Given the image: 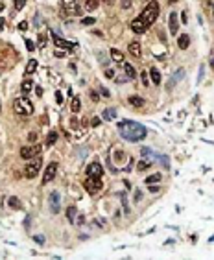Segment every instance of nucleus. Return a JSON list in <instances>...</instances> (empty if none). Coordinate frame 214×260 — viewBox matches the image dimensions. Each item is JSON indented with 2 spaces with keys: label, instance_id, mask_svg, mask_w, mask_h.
<instances>
[{
  "label": "nucleus",
  "instance_id": "1",
  "mask_svg": "<svg viewBox=\"0 0 214 260\" xmlns=\"http://www.w3.org/2000/svg\"><path fill=\"white\" fill-rule=\"evenodd\" d=\"M118 131H120V137L129 140V142H140L148 137V129L138 124V122H133V120H122L118 122Z\"/></svg>",
  "mask_w": 214,
  "mask_h": 260
},
{
  "label": "nucleus",
  "instance_id": "2",
  "mask_svg": "<svg viewBox=\"0 0 214 260\" xmlns=\"http://www.w3.org/2000/svg\"><path fill=\"white\" fill-rule=\"evenodd\" d=\"M157 17H159V4L152 0V2H149V4L144 7V11L140 13V19L144 20L146 26H152L155 20H157Z\"/></svg>",
  "mask_w": 214,
  "mask_h": 260
},
{
  "label": "nucleus",
  "instance_id": "3",
  "mask_svg": "<svg viewBox=\"0 0 214 260\" xmlns=\"http://www.w3.org/2000/svg\"><path fill=\"white\" fill-rule=\"evenodd\" d=\"M13 109L17 114H22V116H30L31 113H33V105H31V102L26 98V96H22V98H17L13 102Z\"/></svg>",
  "mask_w": 214,
  "mask_h": 260
},
{
  "label": "nucleus",
  "instance_id": "4",
  "mask_svg": "<svg viewBox=\"0 0 214 260\" xmlns=\"http://www.w3.org/2000/svg\"><path fill=\"white\" fill-rule=\"evenodd\" d=\"M41 166H42V159L37 155L33 160L30 162V164H26V168H24V175H26L28 179H33V177L37 175V173H39Z\"/></svg>",
  "mask_w": 214,
  "mask_h": 260
},
{
  "label": "nucleus",
  "instance_id": "5",
  "mask_svg": "<svg viewBox=\"0 0 214 260\" xmlns=\"http://www.w3.org/2000/svg\"><path fill=\"white\" fill-rule=\"evenodd\" d=\"M103 188V183L100 181V177H89L85 179V190L89 194H98Z\"/></svg>",
  "mask_w": 214,
  "mask_h": 260
},
{
  "label": "nucleus",
  "instance_id": "6",
  "mask_svg": "<svg viewBox=\"0 0 214 260\" xmlns=\"http://www.w3.org/2000/svg\"><path fill=\"white\" fill-rule=\"evenodd\" d=\"M48 207L52 210V214H59L61 210V196H59V192H50V196H48Z\"/></svg>",
  "mask_w": 214,
  "mask_h": 260
},
{
  "label": "nucleus",
  "instance_id": "7",
  "mask_svg": "<svg viewBox=\"0 0 214 260\" xmlns=\"http://www.w3.org/2000/svg\"><path fill=\"white\" fill-rule=\"evenodd\" d=\"M52 39H54V42H56V46H59V48H63V50H74V48L78 46L76 42H70V41L61 39L57 33H52Z\"/></svg>",
  "mask_w": 214,
  "mask_h": 260
},
{
  "label": "nucleus",
  "instance_id": "8",
  "mask_svg": "<svg viewBox=\"0 0 214 260\" xmlns=\"http://www.w3.org/2000/svg\"><path fill=\"white\" fill-rule=\"evenodd\" d=\"M56 173H57V162H50L48 168H46V172H45V177H42V183H45V185H48L50 181H54Z\"/></svg>",
  "mask_w": 214,
  "mask_h": 260
},
{
  "label": "nucleus",
  "instance_id": "9",
  "mask_svg": "<svg viewBox=\"0 0 214 260\" xmlns=\"http://www.w3.org/2000/svg\"><path fill=\"white\" fill-rule=\"evenodd\" d=\"M39 149H41L39 146H24L20 149V157L22 159H33V157H37Z\"/></svg>",
  "mask_w": 214,
  "mask_h": 260
},
{
  "label": "nucleus",
  "instance_id": "10",
  "mask_svg": "<svg viewBox=\"0 0 214 260\" xmlns=\"http://www.w3.org/2000/svg\"><path fill=\"white\" fill-rule=\"evenodd\" d=\"M87 175L89 177H102L103 175V170H102V166L98 164V162H92V164L87 166Z\"/></svg>",
  "mask_w": 214,
  "mask_h": 260
},
{
  "label": "nucleus",
  "instance_id": "11",
  "mask_svg": "<svg viewBox=\"0 0 214 260\" xmlns=\"http://www.w3.org/2000/svg\"><path fill=\"white\" fill-rule=\"evenodd\" d=\"M63 9L68 15H76L78 11V0H63Z\"/></svg>",
  "mask_w": 214,
  "mask_h": 260
},
{
  "label": "nucleus",
  "instance_id": "12",
  "mask_svg": "<svg viewBox=\"0 0 214 260\" xmlns=\"http://www.w3.org/2000/svg\"><path fill=\"white\" fill-rule=\"evenodd\" d=\"M179 15L177 13H170V19H168V28H170V33L175 35L177 30H179Z\"/></svg>",
  "mask_w": 214,
  "mask_h": 260
},
{
  "label": "nucleus",
  "instance_id": "13",
  "mask_svg": "<svg viewBox=\"0 0 214 260\" xmlns=\"http://www.w3.org/2000/svg\"><path fill=\"white\" fill-rule=\"evenodd\" d=\"M129 26H131V30L135 31V33H144V31H146V28H148L140 17H137L135 20H131V24H129Z\"/></svg>",
  "mask_w": 214,
  "mask_h": 260
},
{
  "label": "nucleus",
  "instance_id": "14",
  "mask_svg": "<svg viewBox=\"0 0 214 260\" xmlns=\"http://www.w3.org/2000/svg\"><path fill=\"white\" fill-rule=\"evenodd\" d=\"M177 46H179L181 50H187V48L190 46V37H188L187 33H183V35L177 39Z\"/></svg>",
  "mask_w": 214,
  "mask_h": 260
},
{
  "label": "nucleus",
  "instance_id": "15",
  "mask_svg": "<svg viewBox=\"0 0 214 260\" xmlns=\"http://www.w3.org/2000/svg\"><path fill=\"white\" fill-rule=\"evenodd\" d=\"M122 68H124V72H126V76H127V79H133V78H137V70L131 67L129 63H124V65H122Z\"/></svg>",
  "mask_w": 214,
  "mask_h": 260
},
{
  "label": "nucleus",
  "instance_id": "16",
  "mask_svg": "<svg viewBox=\"0 0 214 260\" xmlns=\"http://www.w3.org/2000/svg\"><path fill=\"white\" fill-rule=\"evenodd\" d=\"M160 179H163V175H160V173H152V175H148V177L144 179V183H146V185H157Z\"/></svg>",
  "mask_w": 214,
  "mask_h": 260
},
{
  "label": "nucleus",
  "instance_id": "17",
  "mask_svg": "<svg viewBox=\"0 0 214 260\" xmlns=\"http://www.w3.org/2000/svg\"><path fill=\"white\" fill-rule=\"evenodd\" d=\"M20 91H22V94L31 92V91H33V81H31V79H24L22 85H20Z\"/></svg>",
  "mask_w": 214,
  "mask_h": 260
},
{
  "label": "nucleus",
  "instance_id": "18",
  "mask_svg": "<svg viewBox=\"0 0 214 260\" xmlns=\"http://www.w3.org/2000/svg\"><path fill=\"white\" fill-rule=\"evenodd\" d=\"M102 118H103V120H107V122H109V120H114V118H116V109H113V107L105 109L103 114H102Z\"/></svg>",
  "mask_w": 214,
  "mask_h": 260
},
{
  "label": "nucleus",
  "instance_id": "19",
  "mask_svg": "<svg viewBox=\"0 0 214 260\" xmlns=\"http://www.w3.org/2000/svg\"><path fill=\"white\" fill-rule=\"evenodd\" d=\"M76 216H78V209L72 205V207L67 209V220H68L70 223H74V221H76Z\"/></svg>",
  "mask_w": 214,
  "mask_h": 260
},
{
  "label": "nucleus",
  "instance_id": "20",
  "mask_svg": "<svg viewBox=\"0 0 214 260\" xmlns=\"http://www.w3.org/2000/svg\"><path fill=\"white\" fill-rule=\"evenodd\" d=\"M129 53H131V56L133 57H138V56H140V45H138V42H129Z\"/></svg>",
  "mask_w": 214,
  "mask_h": 260
},
{
  "label": "nucleus",
  "instance_id": "21",
  "mask_svg": "<svg viewBox=\"0 0 214 260\" xmlns=\"http://www.w3.org/2000/svg\"><path fill=\"white\" fill-rule=\"evenodd\" d=\"M127 102H129L133 107H142V105L146 103V102L140 98V96H129V98H127Z\"/></svg>",
  "mask_w": 214,
  "mask_h": 260
},
{
  "label": "nucleus",
  "instance_id": "22",
  "mask_svg": "<svg viewBox=\"0 0 214 260\" xmlns=\"http://www.w3.org/2000/svg\"><path fill=\"white\" fill-rule=\"evenodd\" d=\"M37 67H39V63L35 61V59H31V61H28V67H26V76H31L35 70H37Z\"/></svg>",
  "mask_w": 214,
  "mask_h": 260
},
{
  "label": "nucleus",
  "instance_id": "23",
  "mask_svg": "<svg viewBox=\"0 0 214 260\" xmlns=\"http://www.w3.org/2000/svg\"><path fill=\"white\" fill-rule=\"evenodd\" d=\"M149 76H152V81H153L155 85L160 83V72H159L155 67H152V70H149Z\"/></svg>",
  "mask_w": 214,
  "mask_h": 260
},
{
  "label": "nucleus",
  "instance_id": "24",
  "mask_svg": "<svg viewBox=\"0 0 214 260\" xmlns=\"http://www.w3.org/2000/svg\"><path fill=\"white\" fill-rule=\"evenodd\" d=\"M111 57H113V61H124V56H122V52L120 50H116V48H111Z\"/></svg>",
  "mask_w": 214,
  "mask_h": 260
},
{
  "label": "nucleus",
  "instance_id": "25",
  "mask_svg": "<svg viewBox=\"0 0 214 260\" xmlns=\"http://www.w3.org/2000/svg\"><path fill=\"white\" fill-rule=\"evenodd\" d=\"M57 142V133L56 131H50L48 137H46V146H52V144H56Z\"/></svg>",
  "mask_w": 214,
  "mask_h": 260
},
{
  "label": "nucleus",
  "instance_id": "26",
  "mask_svg": "<svg viewBox=\"0 0 214 260\" xmlns=\"http://www.w3.org/2000/svg\"><path fill=\"white\" fill-rule=\"evenodd\" d=\"M7 205H9V209H19L20 207V201H19L17 196H11V198L7 199Z\"/></svg>",
  "mask_w": 214,
  "mask_h": 260
},
{
  "label": "nucleus",
  "instance_id": "27",
  "mask_svg": "<svg viewBox=\"0 0 214 260\" xmlns=\"http://www.w3.org/2000/svg\"><path fill=\"white\" fill-rule=\"evenodd\" d=\"M149 164H152L149 160L142 159V160H138V164H137V170H138V172H144V170H148V168H149Z\"/></svg>",
  "mask_w": 214,
  "mask_h": 260
},
{
  "label": "nucleus",
  "instance_id": "28",
  "mask_svg": "<svg viewBox=\"0 0 214 260\" xmlns=\"http://www.w3.org/2000/svg\"><path fill=\"white\" fill-rule=\"evenodd\" d=\"M98 6H100V0H87V4H85V7H87L89 11H94Z\"/></svg>",
  "mask_w": 214,
  "mask_h": 260
},
{
  "label": "nucleus",
  "instance_id": "29",
  "mask_svg": "<svg viewBox=\"0 0 214 260\" xmlns=\"http://www.w3.org/2000/svg\"><path fill=\"white\" fill-rule=\"evenodd\" d=\"M70 109H72V113H78V111L81 109V102H80V98H74V100H72Z\"/></svg>",
  "mask_w": 214,
  "mask_h": 260
},
{
  "label": "nucleus",
  "instance_id": "30",
  "mask_svg": "<svg viewBox=\"0 0 214 260\" xmlns=\"http://www.w3.org/2000/svg\"><path fill=\"white\" fill-rule=\"evenodd\" d=\"M94 17H85V19H81V24L83 26H91V24H94Z\"/></svg>",
  "mask_w": 214,
  "mask_h": 260
},
{
  "label": "nucleus",
  "instance_id": "31",
  "mask_svg": "<svg viewBox=\"0 0 214 260\" xmlns=\"http://www.w3.org/2000/svg\"><path fill=\"white\" fill-rule=\"evenodd\" d=\"M183 78H185V70H183V68L175 70V74H174V79H175V81H179V79H183Z\"/></svg>",
  "mask_w": 214,
  "mask_h": 260
},
{
  "label": "nucleus",
  "instance_id": "32",
  "mask_svg": "<svg viewBox=\"0 0 214 260\" xmlns=\"http://www.w3.org/2000/svg\"><path fill=\"white\" fill-rule=\"evenodd\" d=\"M26 48H28L30 52H33V50H35V42L31 41V39H26Z\"/></svg>",
  "mask_w": 214,
  "mask_h": 260
},
{
  "label": "nucleus",
  "instance_id": "33",
  "mask_svg": "<svg viewBox=\"0 0 214 260\" xmlns=\"http://www.w3.org/2000/svg\"><path fill=\"white\" fill-rule=\"evenodd\" d=\"M203 78H205V67L201 65V67H199V76H198V83H201Z\"/></svg>",
  "mask_w": 214,
  "mask_h": 260
},
{
  "label": "nucleus",
  "instance_id": "34",
  "mask_svg": "<svg viewBox=\"0 0 214 260\" xmlns=\"http://www.w3.org/2000/svg\"><path fill=\"white\" fill-rule=\"evenodd\" d=\"M102 124V118H98V116H92V120H91V126L92 127H98Z\"/></svg>",
  "mask_w": 214,
  "mask_h": 260
},
{
  "label": "nucleus",
  "instance_id": "35",
  "mask_svg": "<svg viewBox=\"0 0 214 260\" xmlns=\"http://www.w3.org/2000/svg\"><path fill=\"white\" fill-rule=\"evenodd\" d=\"M33 240H35L39 245H45V236H42V234H35V236H33Z\"/></svg>",
  "mask_w": 214,
  "mask_h": 260
},
{
  "label": "nucleus",
  "instance_id": "36",
  "mask_svg": "<svg viewBox=\"0 0 214 260\" xmlns=\"http://www.w3.org/2000/svg\"><path fill=\"white\" fill-rule=\"evenodd\" d=\"M15 2V9H22L24 4H26V0H13Z\"/></svg>",
  "mask_w": 214,
  "mask_h": 260
},
{
  "label": "nucleus",
  "instance_id": "37",
  "mask_svg": "<svg viewBox=\"0 0 214 260\" xmlns=\"http://www.w3.org/2000/svg\"><path fill=\"white\" fill-rule=\"evenodd\" d=\"M140 153H142L144 157H152V155H153V151L149 149V148H142V149H140Z\"/></svg>",
  "mask_w": 214,
  "mask_h": 260
},
{
  "label": "nucleus",
  "instance_id": "38",
  "mask_svg": "<svg viewBox=\"0 0 214 260\" xmlns=\"http://www.w3.org/2000/svg\"><path fill=\"white\" fill-rule=\"evenodd\" d=\"M159 160L163 162V166H164V168H168V166H170V164H168V162H170V159H168V157H164V155H160V157H159Z\"/></svg>",
  "mask_w": 214,
  "mask_h": 260
},
{
  "label": "nucleus",
  "instance_id": "39",
  "mask_svg": "<svg viewBox=\"0 0 214 260\" xmlns=\"http://www.w3.org/2000/svg\"><path fill=\"white\" fill-rule=\"evenodd\" d=\"M45 45H46V35H45V33H41V35H39V46L42 48Z\"/></svg>",
  "mask_w": 214,
  "mask_h": 260
},
{
  "label": "nucleus",
  "instance_id": "40",
  "mask_svg": "<svg viewBox=\"0 0 214 260\" xmlns=\"http://www.w3.org/2000/svg\"><path fill=\"white\" fill-rule=\"evenodd\" d=\"M140 78H142V83H144V85L148 87V85H149V78H148V72H142V74H140Z\"/></svg>",
  "mask_w": 214,
  "mask_h": 260
},
{
  "label": "nucleus",
  "instance_id": "41",
  "mask_svg": "<svg viewBox=\"0 0 214 260\" xmlns=\"http://www.w3.org/2000/svg\"><path fill=\"white\" fill-rule=\"evenodd\" d=\"M120 4H122L124 9H129L131 7V0H120Z\"/></svg>",
  "mask_w": 214,
  "mask_h": 260
},
{
  "label": "nucleus",
  "instance_id": "42",
  "mask_svg": "<svg viewBox=\"0 0 214 260\" xmlns=\"http://www.w3.org/2000/svg\"><path fill=\"white\" fill-rule=\"evenodd\" d=\"M70 120H72V122H70V126H72L74 129H78V126H80V120H78L76 116H74V118H70Z\"/></svg>",
  "mask_w": 214,
  "mask_h": 260
},
{
  "label": "nucleus",
  "instance_id": "43",
  "mask_svg": "<svg viewBox=\"0 0 214 260\" xmlns=\"http://www.w3.org/2000/svg\"><path fill=\"white\" fill-rule=\"evenodd\" d=\"M19 30H20V31L28 30V22H26V20H22V22H19Z\"/></svg>",
  "mask_w": 214,
  "mask_h": 260
},
{
  "label": "nucleus",
  "instance_id": "44",
  "mask_svg": "<svg viewBox=\"0 0 214 260\" xmlns=\"http://www.w3.org/2000/svg\"><path fill=\"white\" fill-rule=\"evenodd\" d=\"M28 140H30V142H37V133H30Z\"/></svg>",
  "mask_w": 214,
  "mask_h": 260
},
{
  "label": "nucleus",
  "instance_id": "45",
  "mask_svg": "<svg viewBox=\"0 0 214 260\" xmlns=\"http://www.w3.org/2000/svg\"><path fill=\"white\" fill-rule=\"evenodd\" d=\"M56 102H57V103H63V94H61L59 91L56 92Z\"/></svg>",
  "mask_w": 214,
  "mask_h": 260
},
{
  "label": "nucleus",
  "instance_id": "46",
  "mask_svg": "<svg viewBox=\"0 0 214 260\" xmlns=\"http://www.w3.org/2000/svg\"><path fill=\"white\" fill-rule=\"evenodd\" d=\"M140 199H142V192L137 190V192H135V201H140Z\"/></svg>",
  "mask_w": 214,
  "mask_h": 260
},
{
  "label": "nucleus",
  "instance_id": "47",
  "mask_svg": "<svg viewBox=\"0 0 214 260\" xmlns=\"http://www.w3.org/2000/svg\"><path fill=\"white\" fill-rule=\"evenodd\" d=\"M105 76H107V78L111 79V78H114V72H113L111 68H107V70H105Z\"/></svg>",
  "mask_w": 214,
  "mask_h": 260
},
{
  "label": "nucleus",
  "instance_id": "48",
  "mask_svg": "<svg viewBox=\"0 0 214 260\" xmlns=\"http://www.w3.org/2000/svg\"><path fill=\"white\" fill-rule=\"evenodd\" d=\"M100 91H102V96H105V98H109V96H111V92L107 89H100Z\"/></svg>",
  "mask_w": 214,
  "mask_h": 260
},
{
  "label": "nucleus",
  "instance_id": "49",
  "mask_svg": "<svg viewBox=\"0 0 214 260\" xmlns=\"http://www.w3.org/2000/svg\"><path fill=\"white\" fill-rule=\"evenodd\" d=\"M149 186V192H159V186H155V185H148Z\"/></svg>",
  "mask_w": 214,
  "mask_h": 260
},
{
  "label": "nucleus",
  "instance_id": "50",
  "mask_svg": "<svg viewBox=\"0 0 214 260\" xmlns=\"http://www.w3.org/2000/svg\"><path fill=\"white\" fill-rule=\"evenodd\" d=\"M91 98H92V100L96 102V100H98V98H100V96H98V92H94V91H92V92H91Z\"/></svg>",
  "mask_w": 214,
  "mask_h": 260
},
{
  "label": "nucleus",
  "instance_id": "51",
  "mask_svg": "<svg viewBox=\"0 0 214 260\" xmlns=\"http://www.w3.org/2000/svg\"><path fill=\"white\" fill-rule=\"evenodd\" d=\"M181 20H183V24H187V20H188V19H187V13H185V11L181 13Z\"/></svg>",
  "mask_w": 214,
  "mask_h": 260
},
{
  "label": "nucleus",
  "instance_id": "52",
  "mask_svg": "<svg viewBox=\"0 0 214 260\" xmlns=\"http://www.w3.org/2000/svg\"><path fill=\"white\" fill-rule=\"evenodd\" d=\"M4 24H6V20H4V17H0V30H4Z\"/></svg>",
  "mask_w": 214,
  "mask_h": 260
},
{
  "label": "nucleus",
  "instance_id": "53",
  "mask_svg": "<svg viewBox=\"0 0 214 260\" xmlns=\"http://www.w3.org/2000/svg\"><path fill=\"white\" fill-rule=\"evenodd\" d=\"M35 92H37V96H42V89H41V87H35Z\"/></svg>",
  "mask_w": 214,
  "mask_h": 260
},
{
  "label": "nucleus",
  "instance_id": "54",
  "mask_svg": "<svg viewBox=\"0 0 214 260\" xmlns=\"http://www.w3.org/2000/svg\"><path fill=\"white\" fill-rule=\"evenodd\" d=\"M63 56H65V52H61V50L56 52V57H63Z\"/></svg>",
  "mask_w": 214,
  "mask_h": 260
},
{
  "label": "nucleus",
  "instance_id": "55",
  "mask_svg": "<svg viewBox=\"0 0 214 260\" xmlns=\"http://www.w3.org/2000/svg\"><path fill=\"white\" fill-rule=\"evenodd\" d=\"M103 2H105V4H113V0H103Z\"/></svg>",
  "mask_w": 214,
  "mask_h": 260
},
{
  "label": "nucleus",
  "instance_id": "56",
  "mask_svg": "<svg viewBox=\"0 0 214 260\" xmlns=\"http://www.w3.org/2000/svg\"><path fill=\"white\" fill-rule=\"evenodd\" d=\"M2 9H4V2H0V11H2Z\"/></svg>",
  "mask_w": 214,
  "mask_h": 260
},
{
  "label": "nucleus",
  "instance_id": "57",
  "mask_svg": "<svg viewBox=\"0 0 214 260\" xmlns=\"http://www.w3.org/2000/svg\"><path fill=\"white\" fill-rule=\"evenodd\" d=\"M210 67H212V68H214V59H210Z\"/></svg>",
  "mask_w": 214,
  "mask_h": 260
},
{
  "label": "nucleus",
  "instance_id": "58",
  "mask_svg": "<svg viewBox=\"0 0 214 260\" xmlns=\"http://www.w3.org/2000/svg\"><path fill=\"white\" fill-rule=\"evenodd\" d=\"M0 111H2V103H0Z\"/></svg>",
  "mask_w": 214,
  "mask_h": 260
},
{
  "label": "nucleus",
  "instance_id": "59",
  "mask_svg": "<svg viewBox=\"0 0 214 260\" xmlns=\"http://www.w3.org/2000/svg\"><path fill=\"white\" fill-rule=\"evenodd\" d=\"M212 11H214V7H212Z\"/></svg>",
  "mask_w": 214,
  "mask_h": 260
}]
</instances>
